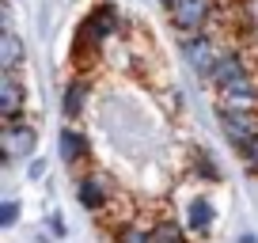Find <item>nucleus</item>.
Returning <instances> with one entry per match:
<instances>
[{
    "label": "nucleus",
    "mask_w": 258,
    "mask_h": 243,
    "mask_svg": "<svg viewBox=\"0 0 258 243\" xmlns=\"http://www.w3.org/2000/svg\"><path fill=\"white\" fill-rule=\"evenodd\" d=\"M118 31H121V12H118V4H114V0H103V4H95V8H91V16L84 19L80 38H76V42H91V46L99 49L106 38H114Z\"/></svg>",
    "instance_id": "f257e3e1"
},
{
    "label": "nucleus",
    "mask_w": 258,
    "mask_h": 243,
    "mask_svg": "<svg viewBox=\"0 0 258 243\" xmlns=\"http://www.w3.org/2000/svg\"><path fill=\"white\" fill-rule=\"evenodd\" d=\"M171 16V27H175L178 34H198L209 27L213 19V0H167L163 4Z\"/></svg>",
    "instance_id": "f03ea898"
},
{
    "label": "nucleus",
    "mask_w": 258,
    "mask_h": 243,
    "mask_svg": "<svg viewBox=\"0 0 258 243\" xmlns=\"http://www.w3.org/2000/svg\"><path fill=\"white\" fill-rule=\"evenodd\" d=\"M0 148H4V163H16V160H31L38 152V130L31 122H4L0 130Z\"/></svg>",
    "instance_id": "7ed1b4c3"
},
{
    "label": "nucleus",
    "mask_w": 258,
    "mask_h": 243,
    "mask_svg": "<svg viewBox=\"0 0 258 243\" xmlns=\"http://www.w3.org/2000/svg\"><path fill=\"white\" fill-rule=\"evenodd\" d=\"M220 57V46L209 31H198V34H182V61L190 65V73L198 76H209L213 65Z\"/></svg>",
    "instance_id": "20e7f679"
},
{
    "label": "nucleus",
    "mask_w": 258,
    "mask_h": 243,
    "mask_svg": "<svg viewBox=\"0 0 258 243\" xmlns=\"http://www.w3.org/2000/svg\"><path fill=\"white\" fill-rule=\"evenodd\" d=\"M220 133L228 137V145H232L235 152H243V148L258 137V114L254 110H228V106H220Z\"/></svg>",
    "instance_id": "39448f33"
},
{
    "label": "nucleus",
    "mask_w": 258,
    "mask_h": 243,
    "mask_svg": "<svg viewBox=\"0 0 258 243\" xmlns=\"http://www.w3.org/2000/svg\"><path fill=\"white\" fill-rule=\"evenodd\" d=\"M217 95H220V106H228V110H258V84L250 73L232 80L228 88H220Z\"/></svg>",
    "instance_id": "423d86ee"
},
{
    "label": "nucleus",
    "mask_w": 258,
    "mask_h": 243,
    "mask_svg": "<svg viewBox=\"0 0 258 243\" xmlns=\"http://www.w3.org/2000/svg\"><path fill=\"white\" fill-rule=\"evenodd\" d=\"M27 106V88L19 80V73H0V118L16 122Z\"/></svg>",
    "instance_id": "0eeeda50"
},
{
    "label": "nucleus",
    "mask_w": 258,
    "mask_h": 243,
    "mask_svg": "<svg viewBox=\"0 0 258 243\" xmlns=\"http://www.w3.org/2000/svg\"><path fill=\"white\" fill-rule=\"evenodd\" d=\"M76 202L84 205L88 213H103L106 209V202H110V183H106L103 175H84L80 183H76Z\"/></svg>",
    "instance_id": "6e6552de"
},
{
    "label": "nucleus",
    "mask_w": 258,
    "mask_h": 243,
    "mask_svg": "<svg viewBox=\"0 0 258 243\" xmlns=\"http://www.w3.org/2000/svg\"><path fill=\"white\" fill-rule=\"evenodd\" d=\"M250 69H247V61H243V53H235V49H220V57H217V65H213V73L205 76V80L213 84V88H228L232 80H239V76H247Z\"/></svg>",
    "instance_id": "1a4fd4ad"
},
{
    "label": "nucleus",
    "mask_w": 258,
    "mask_h": 243,
    "mask_svg": "<svg viewBox=\"0 0 258 243\" xmlns=\"http://www.w3.org/2000/svg\"><path fill=\"white\" fill-rule=\"evenodd\" d=\"M57 152H61V163L76 167V163H84L91 156V141L84 137L76 126H61V133H57Z\"/></svg>",
    "instance_id": "9d476101"
},
{
    "label": "nucleus",
    "mask_w": 258,
    "mask_h": 243,
    "mask_svg": "<svg viewBox=\"0 0 258 243\" xmlns=\"http://www.w3.org/2000/svg\"><path fill=\"white\" fill-rule=\"evenodd\" d=\"M27 61V46L19 38V31L4 19V31H0V73H19Z\"/></svg>",
    "instance_id": "9b49d317"
},
{
    "label": "nucleus",
    "mask_w": 258,
    "mask_h": 243,
    "mask_svg": "<svg viewBox=\"0 0 258 243\" xmlns=\"http://www.w3.org/2000/svg\"><path fill=\"white\" fill-rule=\"evenodd\" d=\"M84 103H88V80H84V76H76V80L64 84V91H61V110H64V118L76 122V118L84 114Z\"/></svg>",
    "instance_id": "f8f14e48"
},
{
    "label": "nucleus",
    "mask_w": 258,
    "mask_h": 243,
    "mask_svg": "<svg viewBox=\"0 0 258 243\" xmlns=\"http://www.w3.org/2000/svg\"><path fill=\"white\" fill-rule=\"evenodd\" d=\"M213 217H217V209H213L209 198H194L190 205H186V228L198 235H205L213 228Z\"/></svg>",
    "instance_id": "ddd939ff"
},
{
    "label": "nucleus",
    "mask_w": 258,
    "mask_h": 243,
    "mask_svg": "<svg viewBox=\"0 0 258 243\" xmlns=\"http://www.w3.org/2000/svg\"><path fill=\"white\" fill-rule=\"evenodd\" d=\"M152 243H190L178 220H156L152 224Z\"/></svg>",
    "instance_id": "4468645a"
},
{
    "label": "nucleus",
    "mask_w": 258,
    "mask_h": 243,
    "mask_svg": "<svg viewBox=\"0 0 258 243\" xmlns=\"http://www.w3.org/2000/svg\"><path fill=\"white\" fill-rule=\"evenodd\" d=\"M114 243H152V228H141V224H121Z\"/></svg>",
    "instance_id": "2eb2a0df"
},
{
    "label": "nucleus",
    "mask_w": 258,
    "mask_h": 243,
    "mask_svg": "<svg viewBox=\"0 0 258 243\" xmlns=\"http://www.w3.org/2000/svg\"><path fill=\"white\" fill-rule=\"evenodd\" d=\"M19 220V202L8 198V202H0V228H12Z\"/></svg>",
    "instance_id": "dca6fc26"
},
{
    "label": "nucleus",
    "mask_w": 258,
    "mask_h": 243,
    "mask_svg": "<svg viewBox=\"0 0 258 243\" xmlns=\"http://www.w3.org/2000/svg\"><path fill=\"white\" fill-rule=\"evenodd\" d=\"M239 156H243V163H247V171H254V175H258V137L250 141V145L243 148Z\"/></svg>",
    "instance_id": "f3484780"
},
{
    "label": "nucleus",
    "mask_w": 258,
    "mask_h": 243,
    "mask_svg": "<svg viewBox=\"0 0 258 243\" xmlns=\"http://www.w3.org/2000/svg\"><path fill=\"white\" fill-rule=\"evenodd\" d=\"M49 232H53L57 239H64V232H69V228H64V220H61V217H49Z\"/></svg>",
    "instance_id": "a211bd4d"
},
{
    "label": "nucleus",
    "mask_w": 258,
    "mask_h": 243,
    "mask_svg": "<svg viewBox=\"0 0 258 243\" xmlns=\"http://www.w3.org/2000/svg\"><path fill=\"white\" fill-rule=\"evenodd\" d=\"M27 175H31V178H42V175H46V160H31Z\"/></svg>",
    "instance_id": "6ab92c4d"
},
{
    "label": "nucleus",
    "mask_w": 258,
    "mask_h": 243,
    "mask_svg": "<svg viewBox=\"0 0 258 243\" xmlns=\"http://www.w3.org/2000/svg\"><path fill=\"white\" fill-rule=\"evenodd\" d=\"M235 243H258V235H254V232H243V235H239Z\"/></svg>",
    "instance_id": "aec40b11"
},
{
    "label": "nucleus",
    "mask_w": 258,
    "mask_h": 243,
    "mask_svg": "<svg viewBox=\"0 0 258 243\" xmlns=\"http://www.w3.org/2000/svg\"><path fill=\"white\" fill-rule=\"evenodd\" d=\"M163 4H167V0H163Z\"/></svg>",
    "instance_id": "412c9836"
}]
</instances>
